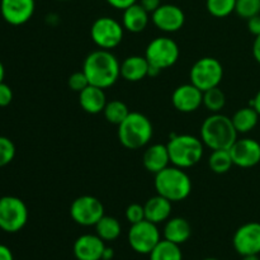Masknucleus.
Segmentation results:
<instances>
[{
  "label": "nucleus",
  "mask_w": 260,
  "mask_h": 260,
  "mask_svg": "<svg viewBox=\"0 0 260 260\" xmlns=\"http://www.w3.org/2000/svg\"><path fill=\"white\" fill-rule=\"evenodd\" d=\"M230 154L234 165L239 168H253L260 162V144L256 140L238 139L230 147Z\"/></svg>",
  "instance_id": "obj_14"
},
{
  "label": "nucleus",
  "mask_w": 260,
  "mask_h": 260,
  "mask_svg": "<svg viewBox=\"0 0 260 260\" xmlns=\"http://www.w3.org/2000/svg\"><path fill=\"white\" fill-rule=\"evenodd\" d=\"M127 239L132 250L139 254L149 255L152 249L161 240V235L156 223L144 220L131 225Z\"/></svg>",
  "instance_id": "obj_10"
},
{
  "label": "nucleus",
  "mask_w": 260,
  "mask_h": 260,
  "mask_svg": "<svg viewBox=\"0 0 260 260\" xmlns=\"http://www.w3.org/2000/svg\"><path fill=\"white\" fill-rule=\"evenodd\" d=\"M15 145L10 139L0 136V168L7 167L15 157Z\"/></svg>",
  "instance_id": "obj_32"
},
{
  "label": "nucleus",
  "mask_w": 260,
  "mask_h": 260,
  "mask_svg": "<svg viewBox=\"0 0 260 260\" xmlns=\"http://www.w3.org/2000/svg\"><path fill=\"white\" fill-rule=\"evenodd\" d=\"M70 216L80 226H95L104 216V206L94 196H80L70 206Z\"/></svg>",
  "instance_id": "obj_11"
},
{
  "label": "nucleus",
  "mask_w": 260,
  "mask_h": 260,
  "mask_svg": "<svg viewBox=\"0 0 260 260\" xmlns=\"http://www.w3.org/2000/svg\"><path fill=\"white\" fill-rule=\"evenodd\" d=\"M57 2H68V0H57Z\"/></svg>",
  "instance_id": "obj_46"
},
{
  "label": "nucleus",
  "mask_w": 260,
  "mask_h": 260,
  "mask_svg": "<svg viewBox=\"0 0 260 260\" xmlns=\"http://www.w3.org/2000/svg\"><path fill=\"white\" fill-rule=\"evenodd\" d=\"M172 203L173 202H170L169 200L159 194L149 198L144 205L145 220L156 223V225L161 222H167L170 218V215H172Z\"/></svg>",
  "instance_id": "obj_20"
},
{
  "label": "nucleus",
  "mask_w": 260,
  "mask_h": 260,
  "mask_svg": "<svg viewBox=\"0 0 260 260\" xmlns=\"http://www.w3.org/2000/svg\"><path fill=\"white\" fill-rule=\"evenodd\" d=\"M150 65L145 56H128L121 62V76L129 83H137L149 76Z\"/></svg>",
  "instance_id": "obj_19"
},
{
  "label": "nucleus",
  "mask_w": 260,
  "mask_h": 260,
  "mask_svg": "<svg viewBox=\"0 0 260 260\" xmlns=\"http://www.w3.org/2000/svg\"><path fill=\"white\" fill-rule=\"evenodd\" d=\"M111 7H113L114 9H119V10H124L127 9L131 5L136 4L137 0H106Z\"/></svg>",
  "instance_id": "obj_36"
},
{
  "label": "nucleus",
  "mask_w": 260,
  "mask_h": 260,
  "mask_svg": "<svg viewBox=\"0 0 260 260\" xmlns=\"http://www.w3.org/2000/svg\"><path fill=\"white\" fill-rule=\"evenodd\" d=\"M170 156L167 145L154 144L147 147L142 156V164L145 169L152 174H157L159 172L169 167Z\"/></svg>",
  "instance_id": "obj_18"
},
{
  "label": "nucleus",
  "mask_w": 260,
  "mask_h": 260,
  "mask_svg": "<svg viewBox=\"0 0 260 260\" xmlns=\"http://www.w3.org/2000/svg\"><path fill=\"white\" fill-rule=\"evenodd\" d=\"M207 12L215 18H226L235 12L236 0H206Z\"/></svg>",
  "instance_id": "obj_30"
},
{
  "label": "nucleus",
  "mask_w": 260,
  "mask_h": 260,
  "mask_svg": "<svg viewBox=\"0 0 260 260\" xmlns=\"http://www.w3.org/2000/svg\"><path fill=\"white\" fill-rule=\"evenodd\" d=\"M28 208L24 201L14 196L0 197V229L8 234L22 230L28 222Z\"/></svg>",
  "instance_id": "obj_6"
},
{
  "label": "nucleus",
  "mask_w": 260,
  "mask_h": 260,
  "mask_svg": "<svg viewBox=\"0 0 260 260\" xmlns=\"http://www.w3.org/2000/svg\"><path fill=\"white\" fill-rule=\"evenodd\" d=\"M140 4L147 13L152 14L161 5V0H140Z\"/></svg>",
  "instance_id": "obj_37"
},
{
  "label": "nucleus",
  "mask_w": 260,
  "mask_h": 260,
  "mask_svg": "<svg viewBox=\"0 0 260 260\" xmlns=\"http://www.w3.org/2000/svg\"><path fill=\"white\" fill-rule=\"evenodd\" d=\"M68 85L73 91L80 93V91H83L84 89H85L86 86L90 85V84H89V80L88 78H86L85 73L81 70V71H76V73H73L70 76H69Z\"/></svg>",
  "instance_id": "obj_33"
},
{
  "label": "nucleus",
  "mask_w": 260,
  "mask_h": 260,
  "mask_svg": "<svg viewBox=\"0 0 260 260\" xmlns=\"http://www.w3.org/2000/svg\"><path fill=\"white\" fill-rule=\"evenodd\" d=\"M162 235L165 240L182 245L192 236V226L183 217H170L165 222Z\"/></svg>",
  "instance_id": "obj_23"
},
{
  "label": "nucleus",
  "mask_w": 260,
  "mask_h": 260,
  "mask_svg": "<svg viewBox=\"0 0 260 260\" xmlns=\"http://www.w3.org/2000/svg\"><path fill=\"white\" fill-rule=\"evenodd\" d=\"M241 260H260V258H259V255H255V254H254V255L243 256V259Z\"/></svg>",
  "instance_id": "obj_44"
},
{
  "label": "nucleus",
  "mask_w": 260,
  "mask_h": 260,
  "mask_svg": "<svg viewBox=\"0 0 260 260\" xmlns=\"http://www.w3.org/2000/svg\"><path fill=\"white\" fill-rule=\"evenodd\" d=\"M180 55L179 46L169 37H156L147 45L145 57L151 68L161 71L175 65Z\"/></svg>",
  "instance_id": "obj_7"
},
{
  "label": "nucleus",
  "mask_w": 260,
  "mask_h": 260,
  "mask_svg": "<svg viewBox=\"0 0 260 260\" xmlns=\"http://www.w3.org/2000/svg\"><path fill=\"white\" fill-rule=\"evenodd\" d=\"M253 56L256 62L260 63V35L255 36V40L253 42Z\"/></svg>",
  "instance_id": "obj_40"
},
{
  "label": "nucleus",
  "mask_w": 260,
  "mask_h": 260,
  "mask_svg": "<svg viewBox=\"0 0 260 260\" xmlns=\"http://www.w3.org/2000/svg\"><path fill=\"white\" fill-rule=\"evenodd\" d=\"M248 29L251 35L259 36L260 35V14L248 19Z\"/></svg>",
  "instance_id": "obj_38"
},
{
  "label": "nucleus",
  "mask_w": 260,
  "mask_h": 260,
  "mask_svg": "<svg viewBox=\"0 0 260 260\" xmlns=\"http://www.w3.org/2000/svg\"><path fill=\"white\" fill-rule=\"evenodd\" d=\"M172 103L182 113L196 112L203 104V91L192 83L179 85L172 94Z\"/></svg>",
  "instance_id": "obj_16"
},
{
  "label": "nucleus",
  "mask_w": 260,
  "mask_h": 260,
  "mask_svg": "<svg viewBox=\"0 0 260 260\" xmlns=\"http://www.w3.org/2000/svg\"><path fill=\"white\" fill-rule=\"evenodd\" d=\"M106 241L96 234H85L79 236L74 243V256L76 260H102Z\"/></svg>",
  "instance_id": "obj_17"
},
{
  "label": "nucleus",
  "mask_w": 260,
  "mask_h": 260,
  "mask_svg": "<svg viewBox=\"0 0 260 260\" xmlns=\"http://www.w3.org/2000/svg\"><path fill=\"white\" fill-rule=\"evenodd\" d=\"M83 71L90 85L107 89L114 85L121 76V62L111 51L99 48L86 56Z\"/></svg>",
  "instance_id": "obj_1"
},
{
  "label": "nucleus",
  "mask_w": 260,
  "mask_h": 260,
  "mask_svg": "<svg viewBox=\"0 0 260 260\" xmlns=\"http://www.w3.org/2000/svg\"><path fill=\"white\" fill-rule=\"evenodd\" d=\"M233 246L241 256L260 254V222L241 225L233 236Z\"/></svg>",
  "instance_id": "obj_12"
},
{
  "label": "nucleus",
  "mask_w": 260,
  "mask_h": 260,
  "mask_svg": "<svg viewBox=\"0 0 260 260\" xmlns=\"http://www.w3.org/2000/svg\"><path fill=\"white\" fill-rule=\"evenodd\" d=\"M235 13L246 20L255 17L260 14V0H236Z\"/></svg>",
  "instance_id": "obj_31"
},
{
  "label": "nucleus",
  "mask_w": 260,
  "mask_h": 260,
  "mask_svg": "<svg viewBox=\"0 0 260 260\" xmlns=\"http://www.w3.org/2000/svg\"><path fill=\"white\" fill-rule=\"evenodd\" d=\"M35 0H0L3 19L12 25H22L33 17Z\"/></svg>",
  "instance_id": "obj_15"
},
{
  "label": "nucleus",
  "mask_w": 260,
  "mask_h": 260,
  "mask_svg": "<svg viewBox=\"0 0 260 260\" xmlns=\"http://www.w3.org/2000/svg\"><path fill=\"white\" fill-rule=\"evenodd\" d=\"M156 194L167 198L170 202H180L189 197L192 192V180L184 169L168 167L155 174L154 180Z\"/></svg>",
  "instance_id": "obj_3"
},
{
  "label": "nucleus",
  "mask_w": 260,
  "mask_h": 260,
  "mask_svg": "<svg viewBox=\"0 0 260 260\" xmlns=\"http://www.w3.org/2000/svg\"><path fill=\"white\" fill-rule=\"evenodd\" d=\"M154 135L151 121L140 112H131L118 126V140L126 149L139 150L150 142Z\"/></svg>",
  "instance_id": "obj_5"
},
{
  "label": "nucleus",
  "mask_w": 260,
  "mask_h": 260,
  "mask_svg": "<svg viewBox=\"0 0 260 260\" xmlns=\"http://www.w3.org/2000/svg\"><path fill=\"white\" fill-rule=\"evenodd\" d=\"M250 106L254 107V109H255V111L258 112L259 116H260V90L255 94V96H254V98L251 99Z\"/></svg>",
  "instance_id": "obj_41"
},
{
  "label": "nucleus",
  "mask_w": 260,
  "mask_h": 260,
  "mask_svg": "<svg viewBox=\"0 0 260 260\" xmlns=\"http://www.w3.org/2000/svg\"><path fill=\"white\" fill-rule=\"evenodd\" d=\"M189 79L202 91L216 88L223 79L222 63L215 57L200 58L190 69Z\"/></svg>",
  "instance_id": "obj_8"
},
{
  "label": "nucleus",
  "mask_w": 260,
  "mask_h": 260,
  "mask_svg": "<svg viewBox=\"0 0 260 260\" xmlns=\"http://www.w3.org/2000/svg\"><path fill=\"white\" fill-rule=\"evenodd\" d=\"M151 20L155 27L165 33L178 32L185 23V14L178 5L161 4L151 14Z\"/></svg>",
  "instance_id": "obj_13"
},
{
  "label": "nucleus",
  "mask_w": 260,
  "mask_h": 260,
  "mask_svg": "<svg viewBox=\"0 0 260 260\" xmlns=\"http://www.w3.org/2000/svg\"><path fill=\"white\" fill-rule=\"evenodd\" d=\"M226 104V95L220 86L208 89L203 91V106L211 112V113H221Z\"/></svg>",
  "instance_id": "obj_29"
},
{
  "label": "nucleus",
  "mask_w": 260,
  "mask_h": 260,
  "mask_svg": "<svg viewBox=\"0 0 260 260\" xmlns=\"http://www.w3.org/2000/svg\"><path fill=\"white\" fill-rule=\"evenodd\" d=\"M259 113L254 107L248 106L238 109L233 116V123L238 134H248L253 131L259 122Z\"/></svg>",
  "instance_id": "obj_24"
},
{
  "label": "nucleus",
  "mask_w": 260,
  "mask_h": 260,
  "mask_svg": "<svg viewBox=\"0 0 260 260\" xmlns=\"http://www.w3.org/2000/svg\"><path fill=\"white\" fill-rule=\"evenodd\" d=\"M170 162L174 167L188 169L202 160L205 144L192 135H172L167 144Z\"/></svg>",
  "instance_id": "obj_4"
},
{
  "label": "nucleus",
  "mask_w": 260,
  "mask_h": 260,
  "mask_svg": "<svg viewBox=\"0 0 260 260\" xmlns=\"http://www.w3.org/2000/svg\"><path fill=\"white\" fill-rule=\"evenodd\" d=\"M13 101V90L4 81L0 83V107H7Z\"/></svg>",
  "instance_id": "obj_35"
},
{
  "label": "nucleus",
  "mask_w": 260,
  "mask_h": 260,
  "mask_svg": "<svg viewBox=\"0 0 260 260\" xmlns=\"http://www.w3.org/2000/svg\"><path fill=\"white\" fill-rule=\"evenodd\" d=\"M238 135L233 119L222 113H212L201 126V140L211 150H230Z\"/></svg>",
  "instance_id": "obj_2"
},
{
  "label": "nucleus",
  "mask_w": 260,
  "mask_h": 260,
  "mask_svg": "<svg viewBox=\"0 0 260 260\" xmlns=\"http://www.w3.org/2000/svg\"><path fill=\"white\" fill-rule=\"evenodd\" d=\"M129 113H131V111L128 109L127 104L122 101H117V99L107 102L106 108L103 111L104 118L107 119V122L116 124V126H119Z\"/></svg>",
  "instance_id": "obj_28"
},
{
  "label": "nucleus",
  "mask_w": 260,
  "mask_h": 260,
  "mask_svg": "<svg viewBox=\"0 0 260 260\" xmlns=\"http://www.w3.org/2000/svg\"><path fill=\"white\" fill-rule=\"evenodd\" d=\"M233 165L230 150H212L208 157V167L216 174H225L230 172Z\"/></svg>",
  "instance_id": "obj_27"
},
{
  "label": "nucleus",
  "mask_w": 260,
  "mask_h": 260,
  "mask_svg": "<svg viewBox=\"0 0 260 260\" xmlns=\"http://www.w3.org/2000/svg\"><path fill=\"white\" fill-rule=\"evenodd\" d=\"M149 256L150 260H183L180 245H177L165 239L159 241V244L152 249Z\"/></svg>",
  "instance_id": "obj_26"
},
{
  "label": "nucleus",
  "mask_w": 260,
  "mask_h": 260,
  "mask_svg": "<svg viewBox=\"0 0 260 260\" xmlns=\"http://www.w3.org/2000/svg\"><path fill=\"white\" fill-rule=\"evenodd\" d=\"M202 260H220V259H216V258H205V259H202Z\"/></svg>",
  "instance_id": "obj_45"
},
{
  "label": "nucleus",
  "mask_w": 260,
  "mask_h": 260,
  "mask_svg": "<svg viewBox=\"0 0 260 260\" xmlns=\"http://www.w3.org/2000/svg\"><path fill=\"white\" fill-rule=\"evenodd\" d=\"M124 28L118 20L111 17H101L94 20L90 28L93 42L102 50H113L123 40Z\"/></svg>",
  "instance_id": "obj_9"
},
{
  "label": "nucleus",
  "mask_w": 260,
  "mask_h": 260,
  "mask_svg": "<svg viewBox=\"0 0 260 260\" xmlns=\"http://www.w3.org/2000/svg\"><path fill=\"white\" fill-rule=\"evenodd\" d=\"M95 234L104 241H114L119 238L122 233V226L116 217L104 215L96 222Z\"/></svg>",
  "instance_id": "obj_25"
},
{
  "label": "nucleus",
  "mask_w": 260,
  "mask_h": 260,
  "mask_svg": "<svg viewBox=\"0 0 260 260\" xmlns=\"http://www.w3.org/2000/svg\"><path fill=\"white\" fill-rule=\"evenodd\" d=\"M114 256V250L109 246H106L103 251V255H102V260H112Z\"/></svg>",
  "instance_id": "obj_42"
},
{
  "label": "nucleus",
  "mask_w": 260,
  "mask_h": 260,
  "mask_svg": "<svg viewBox=\"0 0 260 260\" xmlns=\"http://www.w3.org/2000/svg\"><path fill=\"white\" fill-rule=\"evenodd\" d=\"M0 260H14L12 250L3 244H0Z\"/></svg>",
  "instance_id": "obj_39"
},
{
  "label": "nucleus",
  "mask_w": 260,
  "mask_h": 260,
  "mask_svg": "<svg viewBox=\"0 0 260 260\" xmlns=\"http://www.w3.org/2000/svg\"><path fill=\"white\" fill-rule=\"evenodd\" d=\"M124 216H126V220L128 221L131 225L141 222V221L145 220L144 205H140V203H131V205L126 208Z\"/></svg>",
  "instance_id": "obj_34"
},
{
  "label": "nucleus",
  "mask_w": 260,
  "mask_h": 260,
  "mask_svg": "<svg viewBox=\"0 0 260 260\" xmlns=\"http://www.w3.org/2000/svg\"><path fill=\"white\" fill-rule=\"evenodd\" d=\"M79 104L89 114L103 113L107 104V96L104 89L89 85L79 93Z\"/></svg>",
  "instance_id": "obj_21"
},
{
  "label": "nucleus",
  "mask_w": 260,
  "mask_h": 260,
  "mask_svg": "<svg viewBox=\"0 0 260 260\" xmlns=\"http://www.w3.org/2000/svg\"><path fill=\"white\" fill-rule=\"evenodd\" d=\"M4 78H5V69H4V65H3V62L0 61V83L4 81Z\"/></svg>",
  "instance_id": "obj_43"
},
{
  "label": "nucleus",
  "mask_w": 260,
  "mask_h": 260,
  "mask_svg": "<svg viewBox=\"0 0 260 260\" xmlns=\"http://www.w3.org/2000/svg\"><path fill=\"white\" fill-rule=\"evenodd\" d=\"M150 20V13H147L140 3L131 5L123 10L122 25L124 30L131 33H141L147 27Z\"/></svg>",
  "instance_id": "obj_22"
}]
</instances>
